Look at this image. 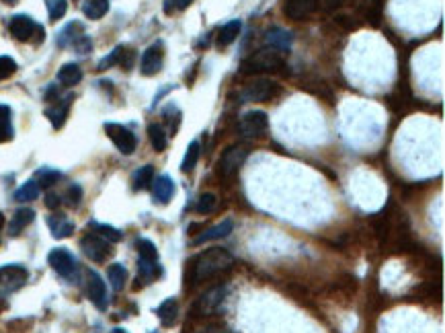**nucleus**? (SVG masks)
<instances>
[{
    "label": "nucleus",
    "instance_id": "39",
    "mask_svg": "<svg viewBox=\"0 0 445 333\" xmlns=\"http://www.w3.org/2000/svg\"><path fill=\"white\" fill-rule=\"evenodd\" d=\"M68 11V2L66 0H50L48 2V13H50V21H60Z\"/></svg>",
    "mask_w": 445,
    "mask_h": 333
},
{
    "label": "nucleus",
    "instance_id": "40",
    "mask_svg": "<svg viewBox=\"0 0 445 333\" xmlns=\"http://www.w3.org/2000/svg\"><path fill=\"white\" fill-rule=\"evenodd\" d=\"M17 72V62L8 56H0V81L13 77Z\"/></svg>",
    "mask_w": 445,
    "mask_h": 333
},
{
    "label": "nucleus",
    "instance_id": "30",
    "mask_svg": "<svg viewBox=\"0 0 445 333\" xmlns=\"http://www.w3.org/2000/svg\"><path fill=\"white\" fill-rule=\"evenodd\" d=\"M91 228L95 230V235H99L101 239H105L107 243H119L124 239V233L117 230L115 226H109V224H101V222H93Z\"/></svg>",
    "mask_w": 445,
    "mask_h": 333
},
{
    "label": "nucleus",
    "instance_id": "2",
    "mask_svg": "<svg viewBox=\"0 0 445 333\" xmlns=\"http://www.w3.org/2000/svg\"><path fill=\"white\" fill-rule=\"evenodd\" d=\"M284 68H286V60L281 58V54L277 50H261V52L253 54L242 62L240 72L246 74V77H253V74H277V72H284Z\"/></svg>",
    "mask_w": 445,
    "mask_h": 333
},
{
    "label": "nucleus",
    "instance_id": "21",
    "mask_svg": "<svg viewBox=\"0 0 445 333\" xmlns=\"http://www.w3.org/2000/svg\"><path fill=\"white\" fill-rule=\"evenodd\" d=\"M162 276V268L160 263L152 261V259H138V282H144V284H150L152 280Z\"/></svg>",
    "mask_w": 445,
    "mask_h": 333
},
{
    "label": "nucleus",
    "instance_id": "46",
    "mask_svg": "<svg viewBox=\"0 0 445 333\" xmlns=\"http://www.w3.org/2000/svg\"><path fill=\"white\" fill-rule=\"evenodd\" d=\"M193 0H181V4H179V8H187L189 4H191Z\"/></svg>",
    "mask_w": 445,
    "mask_h": 333
},
{
    "label": "nucleus",
    "instance_id": "37",
    "mask_svg": "<svg viewBox=\"0 0 445 333\" xmlns=\"http://www.w3.org/2000/svg\"><path fill=\"white\" fill-rule=\"evenodd\" d=\"M218 206V197L213 194H201L197 204H195V212L197 214H211Z\"/></svg>",
    "mask_w": 445,
    "mask_h": 333
},
{
    "label": "nucleus",
    "instance_id": "49",
    "mask_svg": "<svg viewBox=\"0 0 445 333\" xmlns=\"http://www.w3.org/2000/svg\"><path fill=\"white\" fill-rule=\"evenodd\" d=\"M2 2H6V4H15L17 0H2Z\"/></svg>",
    "mask_w": 445,
    "mask_h": 333
},
{
    "label": "nucleus",
    "instance_id": "45",
    "mask_svg": "<svg viewBox=\"0 0 445 333\" xmlns=\"http://www.w3.org/2000/svg\"><path fill=\"white\" fill-rule=\"evenodd\" d=\"M345 2H347V0H326L324 8H326V11H335V8H340Z\"/></svg>",
    "mask_w": 445,
    "mask_h": 333
},
{
    "label": "nucleus",
    "instance_id": "48",
    "mask_svg": "<svg viewBox=\"0 0 445 333\" xmlns=\"http://www.w3.org/2000/svg\"><path fill=\"white\" fill-rule=\"evenodd\" d=\"M111 333H128V332H126V329H113Z\"/></svg>",
    "mask_w": 445,
    "mask_h": 333
},
{
    "label": "nucleus",
    "instance_id": "4",
    "mask_svg": "<svg viewBox=\"0 0 445 333\" xmlns=\"http://www.w3.org/2000/svg\"><path fill=\"white\" fill-rule=\"evenodd\" d=\"M8 31L17 41H33V44H41L46 39L44 27L37 25L29 15H15L8 21Z\"/></svg>",
    "mask_w": 445,
    "mask_h": 333
},
{
    "label": "nucleus",
    "instance_id": "43",
    "mask_svg": "<svg viewBox=\"0 0 445 333\" xmlns=\"http://www.w3.org/2000/svg\"><path fill=\"white\" fill-rule=\"evenodd\" d=\"M60 204H62V200H60V195H55V194H50L46 195V206L50 208V210H58L60 208Z\"/></svg>",
    "mask_w": 445,
    "mask_h": 333
},
{
    "label": "nucleus",
    "instance_id": "29",
    "mask_svg": "<svg viewBox=\"0 0 445 333\" xmlns=\"http://www.w3.org/2000/svg\"><path fill=\"white\" fill-rule=\"evenodd\" d=\"M148 138H150V144L157 152H162L166 150V144H168V136L164 132V128L160 124H150L148 126Z\"/></svg>",
    "mask_w": 445,
    "mask_h": 333
},
{
    "label": "nucleus",
    "instance_id": "24",
    "mask_svg": "<svg viewBox=\"0 0 445 333\" xmlns=\"http://www.w3.org/2000/svg\"><path fill=\"white\" fill-rule=\"evenodd\" d=\"M82 13L91 21H99L109 13V0H84Z\"/></svg>",
    "mask_w": 445,
    "mask_h": 333
},
{
    "label": "nucleus",
    "instance_id": "32",
    "mask_svg": "<svg viewBox=\"0 0 445 333\" xmlns=\"http://www.w3.org/2000/svg\"><path fill=\"white\" fill-rule=\"evenodd\" d=\"M199 155H201L199 142H191L187 146V152H185V159L183 163H181V171L183 173H191L195 169V165H197V161H199Z\"/></svg>",
    "mask_w": 445,
    "mask_h": 333
},
{
    "label": "nucleus",
    "instance_id": "13",
    "mask_svg": "<svg viewBox=\"0 0 445 333\" xmlns=\"http://www.w3.org/2000/svg\"><path fill=\"white\" fill-rule=\"evenodd\" d=\"M86 294H88L91 303L97 306L99 311H105L107 305H109L107 286L103 278L99 276L97 272H93V270H88V274H86Z\"/></svg>",
    "mask_w": 445,
    "mask_h": 333
},
{
    "label": "nucleus",
    "instance_id": "17",
    "mask_svg": "<svg viewBox=\"0 0 445 333\" xmlns=\"http://www.w3.org/2000/svg\"><path fill=\"white\" fill-rule=\"evenodd\" d=\"M72 101H74V97L70 95V97H66V99H62V101H58L55 105H52L50 110H46V117L52 122V126L55 130H60L64 124H66V119H68V113H70V105H72Z\"/></svg>",
    "mask_w": 445,
    "mask_h": 333
},
{
    "label": "nucleus",
    "instance_id": "44",
    "mask_svg": "<svg viewBox=\"0 0 445 333\" xmlns=\"http://www.w3.org/2000/svg\"><path fill=\"white\" fill-rule=\"evenodd\" d=\"M179 4H181V0H164V13L173 15L179 8Z\"/></svg>",
    "mask_w": 445,
    "mask_h": 333
},
{
    "label": "nucleus",
    "instance_id": "35",
    "mask_svg": "<svg viewBox=\"0 0 445 333\" xmlns=\"http://www.w3.org/2000/svg\"><path fill=\"white\" fill-rule=\"evenodd\" d=\"M13 138V126H11V110L6 105H0V142Z\"/></svg>",
    "mask_w": 445,
    "mask_h": 333
},
{
    "label": "nucleus",
    "instance_id": "41",
    "mask_svg": "<svg viewBox=\"0 0 445 333\" xmlns=\"http://www.w3.org/2000/svg\"><path fill=\"white\" fill-rule=\"evenodd\" d=\"M66 200H68V204L72 206V208H77L80 204V200H82V188H80L79 183H72L70 188H68V192H66Z\"/></svg>",
    "mask_w": 445,
    "mask_h": 333
},
{
    "label": "nucleus",
    "instance_id": "19",
    "mask_svg": "<svg viewBox=\"0 0 445 333\" xmlns=\"http://www.w3.org/2000/svg\"><path fill=\"white\" fill-rule=\"evenodd\" d=\"M152 194H154V200L160 204L171 202V197L175 194V181L168 175H160L152 181Z\"/></svg>",
    "mask_w": 445,
    "mask_h": 333
},
{
    "label": "nucleus",
    "instance_id": "14",
    "mask_svg": "<svg viewBox=\"0 0 445 333\" xmlns=\"http://www.w3.org/2000/svg\"><path fill=\"white\" fill-rule=\"evenodd\" d=\"M162 64H164V46L162 41H157L142 54L140 70L144 77H154L162 70Z\"/></svg>",
    "mask_w": 445,
    "mask_h": 333
},
{
    "label": "nucleus",
    "instance_id": "7",
    "mask_svg": "<svg viewBox=\"0 0 445 333\" xmlns=\"http://www.w3.org/2000/svg\"><path fill=\"white\" fill-rule=\"evenodd\" d=\"M80 249L82 253L91 259V261H95V263H103L107 261L109 257H111V243H107L105 239H101L99 235H95V233H91V235H86L82 241H80Z\"/></svg>",
    "mask_w": 445,
    "mask_h": 333
},
{
    "label": "nucleus",
    "instance_id": "38",
    "mask_svg": "<svg viewBox=\"0 0 445 333\" xmlns=\"http://www.w3.org/2000/svg\"><path fill=\"white\" fill-rule=\"evenodd\" d=\"M62 177V173L60 171H53V169H41L39 173H37V183H39V188H50L53 185L58 179Z\"/></svg>",
    "mask_w": 445,
    "mask_h": 333
},
{
    "label": "nucleus",
    "instance_id": "23",
    "mask_svg": "<svg viewBox=\"0 0 445 333\" xmlns=\"http://www.w3.org/2000/svg\"><path fill=\"white\" fill-rule=\"evenodd\" d=\"M80 35H84V29L80 25L79 21H74V23H68L66 27L60 31V35H58V39H55V44L60 46V48H72V44L79 39Z\"/></svg>",
    "mask_w": 445,
    "mask_h": 333
},
{
    "label": "nucleus",
    "instance_id": "18",
    "mask_svg": "<svg viewBox=\"0 0 445 333\" xmlns=\"http://www.w3.org/2000/svg\"><path fill=\"white\" fill-rule=\"evenodd\" d=\"M48 226L52 230L53 239H66L74 233V222L68 221L64 214H50L48 216Z\"/></svg>",
    "mask_w": 445,
    "mask_h": 333
},
{
    "label": "nucleus",
    "instance_id": "22",
    "mask_svg": "<svg viewBox=\"0 0 445 333\" xmlns=\"http://www.w3.org/2000/svg\"><path fill=\"white\" fill-rule=\"evenodd\" d=\"M267 44L271 46V50H277V52H288L291 48V35L284 29L275 27L271 31H267Z\"/></svg>",
    "mask_w": 445,
    "mask_h": 333
},
{
    "label": "nucleus",
    "instance_id": "26",
    "mask_svg": "<svg viewBox=\"0 0 445 333\" xmlns=\"http://www.w3.org/2000/svg\"><path fill=\"white\" fill-rule=\"evenodd\" d=\"M58 81L64 84V86H74L82 81V70H80L79 64L70 62V64H64L60 70H58Z\"/></svg>",
    "mask_w": 445,
    "mask_h": 333
},
{
    "label": "nucleus",
    "instance_id": "5",
    "mask_svg": "<svg viewBox=\"0 0 445 333\" xmlns=\"http://www.w3.org/2000/svg\"><path fill=\"white\" fill-rule=\"evenodd\" d=\"M248 155H251V150L244 144L228 146L224 150V155L220 157V161H218V175L224 177V179L234 177L236 173L240 171V166L244 165V161L248 159Z\"/></svg>",
    "mask_w": 445,
    "mask_h": 333
},
{
    "label": "nucleus",
    "instance_id": "25",
    "mask_svg": "<svg viewBox=\"0 0 445 333\" xmlns=\"http://www.w3.org/2000/svg\"><path fill=\"white\" fill-rule=\"evenodd\" d=\"M177 313H179V305L175 299H166L162 305L157 308L158 319L164 327H173V323L177 321Z\"/></svg>",
    "mask_w": 445,
    "mask_h": 333
},
{
    "label": "nucleus",
    "instance_id": "15",
    "mask_svg": "<svg viewBox=\"0 0 445 333\" xmlns=\"http://www.w3.org/2000/svg\"><path fill=\"white\" fill-rule=\"evenodd\" d=\"M320 6V0H288L284 4V13L291 21H304L312 17Z\"/></svg>",
    "mask_w": 445,
    "mask_h": 333
},
{
    "label": "nucleus",
    "instance_id": "42",
    "mask_svg": "<svg viewBox=\"0 0 445 333\" xmlns=\"http://www.w3.org/2000/svg\"><path fill=\"white\" fill-rule=\"evenodd\" d=\"M72 48H74V50H77L79 54H88V52L93 50V41H91V37H88V35L84 33V35H80L79 39H77V41L72 44Z\"/></svg>",
    "mask_w": 445,
    "mask_h": 333
},
{
    "label": "nucleus",
    "instance_id": "36",
    "mask_svg": "<svg viewBox=\"0 0 445 333\" xmlns=\"http://www.w3.org/2000/svg\"><path fill=\"white\" fill-rule=\"evenodd\" d=\"M135 249H138V255H140L142 259H152V261H157L158 259L157 245H154L152 241H148V239H138V241H135Z\"/></svg>",
    "mask_w": 445,
    "mask_h": 333
},
{
    "label": "nucleus",
    "instance_id": "31",
    "mask_svg": "<svg viewBox=\"0 0 445 333\" xmlns=\"http://www.w3.org/2000/svg\"><path fill=\"white\" fill-rule=\"evenodd\" d=\"M107 276H109V282H111L113 290L119 292V290H124V286L128 282V270L121 263H113V266H109Z\"/></svg>",
    "mask_w": 445,
    "mask_h": 333
},
{
    "label": "nucleus",
    "instance_id": "34",
    "mask_svg": "<svg viewBox=\"0 0 445 333\" xmlns=\"http://www.w3.org/2000/svg\"><path fill=\"white\" fill-rule=\"evenodd\" d=\"M367 23L371 27H380L382 23V17H384V2L382 0H371L369 6H367Z\"/></svg>",
    "mask_w": 445,
    "mask_h": 333
},
{
    "label": "nucleus",
    "instance_id": "8",
    "mask_svg": "<svg viewBox=\"0 0 445 333\" xmlns=\"http://www.w3.org/2000/svg\"><path fill=\"white\" fill-rule=\"evenodd\" d=\"M224 296H226V286H213L206 294H201V299H197V303L193 305V315L206 317V315L218 313L224 303Z\"/></svg>",
    "mask_w": 445,
    "mask_h": 333
},
{
    "label": "nucleus",
    "instance_id": "20",
    "mask_svg": "<svg viewBox=\"0 0 445 333\" xmlns=\"http://www.w3.org/2000/svg\"><path fill=\"white\" fill-rule=\"evenodd\" d=\"M33 218H35V212L31 208H19L8 222V235L11 237L21 235V230H25V226H29Z\"/></svg>",
    "mask_w": 445,
    "mask_h": 333
},
{
    "label": "nucleus",
    "instance_id": "6",
    "mask_svg": "<svg viewBox=\"0 0 445 333\" xmlns=\"http://www.w3.org/2000/svg\"><path fill=\"white\" fill-rule=\"evenodd\" d=\"M269 128V117L265 111H248L240 117L238 132L244 138H261Z\"/></svg>",
    "mask_w": 445,
    "mask_h": 333
},
{
    "label": "nucleus",
    "instance_id": "12",
    "mask_svg": "<svg viewBox=\"0 0 445 333\" xmlns=\"http://www.w3.org/2000/svg\"><path fill=\"white\" fill-rule=\"evenodd\" d=\"M48 263L52 266V270L55 274H60L62 278H72L77 272V259L74 255L64 247L50 251L48 255Z\"/></svg>",
    "mask_w": 445,
    "mask_h": 333
},
{
    "label": "nucleus",
    "instance_id": "27",
    "mask_svg": "<svg viewBox=\"0 0 445 333\" xmlns=\"http://www.w3.org/2000/svg\"><path fill=\"white\" fill-rule=\"evenodd\" d=\"M133 190L135 192H142V190H148L154 181V166L152 165H144L140 166L135 173H133Z\"/></svg>",
    "mask_w": 445,
    "mask_h": 333
},
{
    "label": "nucleus",
    "instance_id": "47",
    "mask_svg": "<svg viewBox=\"0 0 445 333\" xmlns=\"http://www.w3.org/2000/svg\"><path fill=\"white\" fill-rule=\"evenodd\" d=\"M2 226H4V216L0 214V233H2Z\"/></svg>",
    "mask_w": 445,
    "mask_h": 333
},
{
    "label": "nucleus",
    "instance_id": "11",
    "mask_svg": "<svg viewBox=\"0 0 445 333\" xmlns=\"http://www.w3.org/2000/svg\"><path fill=\"white\" fill-rule=\"evenodd\" d=\"M27 270L23 266H4L0 268V296L15 292L27 282Z\"/></svg>",
    "mask_w": 445,
    "mask_h": 333
},
{
    "label": "nucleus",
    "instance_id": "16",
    "mask_svg": "<svg viewBox=\"0 0 445 333\" xmlns=\"http://www.w3.org/2000/svg\"><path fill=\"white\" fill-rule=\"evenodd\" d=\"M232 230H234V222L222 221L220 224H215V226H211V228H208V230H204L199 237H195V239L191 241V245H204V243H208V241L224 239V237H228Z\"/></svg>",
    "mask_w": 445,
    "mask_h": 333
},
{
    "label": "nucleus",
    "instance_id": "9",
    "mask_svg": "<svg viewBox=\"0 0 445 333\" xmlns=\"http://www.w3.org/2000/svg\"><path fill=\"white\" fill-rule=\"evenodd\" d=\"M105 134L117 146V150L121 155H131L138 146V138L133 136V132L121 124H111V122L105 124Z\"/></svg>",
    "mask_w": 445,
    "mask_h": 333
},
{
    "label": "nucleus",
    "instance_id": "10",
    "mask_svg": "<svg viewBox=\"0 0 445 333\" xmlns=\"http://www.w3.org/2000/svg\"><path fill=\"white\" fill-rule=\"evenodd\" d=\"M135 64V50L130 48V46H117L111 54L103 58L97 66V70H107L111 66H119L121 70L130 72Z\"/></svg>",
    "mask_w": 445,
    "mask_h": 333
},
{
    "label": "nucleus",
    "instance_id": "3",
    "mask_svg": "<svg viewBox=\"0 0 445 333\" xmlns=\"http://www.w3.org/2000/svg\"><path fill=\"white\" fill-rule=\"evenodd\" d=\"M281 95V84H277L271 79H255L240 91V99L246 103H265L273 101Z\"/></svg>",
    "mask_w": 445,
    "mask_h": 333
},
{
    "label": "nucleus",
    "instance_id": "1",
    "mask_svg": "<svg viewBox=\"0 0 445 333\" xmlns=\"http://www.w3.org/2000/svg\"><path fill=\"white\" fill-rule=\"evenodd\" d=\"M234 266L232 253L222 247H211L201 251L187 263V288H193L199 282H208L211 278L230 272Z\"/></svg>",
    "mask_w": 445,
    "mask_h": 333
},
{
    "label": "nucleus",
    "instance_id": "28",
    "mask_svg": "<svg viewBox=\"0 0 445 333\" xmlns=\"http://www.w3.org/2000/svg\"><path fill=\"white\" fill-rule=\"evenodd\" d=\"M240 29H242L240 19H234V21L226 23L224 27L220 29V35H218V48H226V46H230L236 37H238Z\"/></svg>",
    "mask_w": 445,
    "mask_h": 333
},
{
    "label": "nucleus",
    "instance_id": "33",
    "mask_svg": "<svg viewBox=\"0 0 445 333\" xmlns=\"http://www.w3.org/2000/svg\"><path fill=\"white\" fill-rule=\"evenodd\" d=\"M39 192H41L39 183H37L35 179H31V181L23 183V185L15 192V200H17V202H31V200H37Z\"/></svg>",
    "mask_w": 445,
    "mask_h": 333
}]
</instances>
